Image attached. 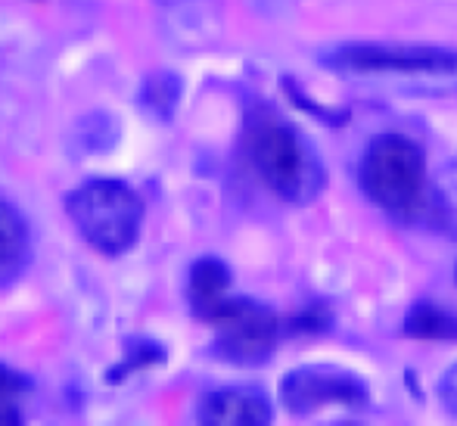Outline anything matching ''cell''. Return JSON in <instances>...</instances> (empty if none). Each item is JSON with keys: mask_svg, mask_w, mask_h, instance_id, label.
Masks as SVG:
<instances>
[{"mask_svg": "<svg viewBox=\"0 0 457 426\" xmlns=\"http://www.w3.org/2000/svg\"><path fill=\"white\" fill-rule=\"evenodd\" d=\"M243 150L268 190L287 203H312L324 190V165L308 140L280 115L259 109L243 128Z\"/></svg>", "mask_w": 457, "mask_h": 426, "instance_id": "obj_1", "label": "cell"}, {"mask_svg": "<svg viewBox=\"0 0 457 426\" xmlns=\"http://www.w3.org/2000/svg\"><path fill=\"white\" fill-rule=\"evenodd\" d=\"M358 180L367 199L398 221H414L427 209V159L420 146L402 134H383L367 146Z\"/></svg>", "mask_w": 457, "mask_h": 426, "instance_id": "obj_2", "label": "cell"}, {"mask_svg": "<svg viewBox=\"0 0 457 426\" xmlns=\"http://www.w3.org/2000/svg\"><path fill=\"white\" fill-rule=\"evenodd\" d=\"M66 212L94 249L121 255L134 246L144 221V205L131 187L119 180H91L66 199Z\"/></svg>", "mask_w": 457, "mask_h": 426, "instance_id": "obj_3", "label": "cell"}, {"mask_svg": "<svg viewBox=\"0 0 457 426\" xmlns=\"http://www.w3.org/2000/svg\"><path fill=\"white\" fill-rule=\"evenodd\" d=\"M333 69L349 75H404V79H454L457 54L417 44H345L327 56Z\"/></svg>", "mask_w": 457, "mask_h": 426, "instance_id": "obj_4", "label": "cell"}, {"mask_svg": "<svg viewBox=\"0 0 457 426\" xmlns=\"http://www.w3.org/2000/svg\"><path fill=\"white\" fill-rule=\"evenodd\" d=\"M367 383L358 373L333 364H305L280 380V405L289 414H314L324 408L361 411L367 405Z\"/></svg>", "mask_w": 457, "mask_h": 426, "instance_id": "obj_5", "label": "cell"}, {"mask_svg": "<svg viewBox=\"0 0 457 426\" xmlns=\"http://www.w3.org/2000/svg\"><path fill=\"white\" fill-rule=\"evenodd\" d=\"M209 324L218 330V352L234 364H262L280 337L277 314L253 299H224Z\"/></svg>", "mask_w": 457, "mask_h": 426, "instance_id": "obj_6", "label": "cell"}, {"mask_svg": "<svg viewBox=\"0 0 457 426\" xmlns=\"http://www.w3.org/2000/svg\"><path fill=\"white\" fill-rule=\"evenodd\" d=\"M199 421L212 426H265L271 423V402L262 389H218L203 398Z\"/></svg>", "mask_w": 457, "mask_h": 426, "instance_id": "obj_7", "label": "cell"}, {"mask_svg": "<svg viewBox=\"0 0 457 426\" xmlns=\"http://www.w3.org/2000/svg\"><path fill=\"white\" fill-rule=\"evenodd\" d=\"M228 289H230V271L224 262L209 255V258H199L190 268V287H187V293H190V305L199 318L209 321V314L228 299Z\"/></svg>", "mask_w": 457, "mask_h": 426, "instance_id": "obj_8", "label": "cell"}, {"mask_svg": "<svg viewBox=\"0 0 457 426\" xmlns=\"http://www.w3.org/2000/svg\"><path fill=\"white\" fill-rule=\"evenodd\" d=\"M402 333L411 339H457V318L448 312H442L439 305H420L411 308V314L404 318Z\"/></svg>", "mask_w": 457, "mask_h": 426, "instance_id": "obj_9", "label": "cell"}, {"mask_svg": "<svg viewBox=\"0 0 457 426\" xmlns=\"http://www.w3.org/2000/svg\"><path fill=\"white\" fill-rule=\"evenodd\" d=\"M25 249H29V230H25V221L19 218V212L12 209V205L0 203V271L22 262Z\"/></svg>", "mask_w": 457, "mask_h": 426, "instance_id": "obj_10", "label": "cell"}, {"mask_svg": "<svg viewBox=\"0 0 457 426\" xmlns=\"http://www.w3.org/2000/svg\"><path fill=\"white\" fill-rule=\"evenodd\" d=\"M156 361H162V348L153 346V342H131V352H128V361L121 367H115L112 373H109V380L115 377H125L128 371H134V367H146V364H156Z\"/></svg>", "mask_w": 457, "mask_h": 426, "instance_id": "obj_11", "label": "cell"}, {"mask_svg": "<svg viewBox=\"0 0 457 426\" xmlns=\"http://www.w3.org/2000/svg\"><path fill=\"white\" fill-rule=\"evenodd\" d=\"M25 389H29L25 377H19V373H12L10 367L0 364V405H12V398L22 396Z\"/></svg>", "mask_w": 457, "mask_h": 426, "instance_id": "obj_12", "label": "cell"}, {"mask_svg": "<svg viewBox=\"0 0 457 426\" xmlns=\"http://www.w3.org/2000/svg\"><path fill=\"white\" fill-rule=\"evenodd\" d=\"M436 389H439V402L445 405L448 414L457 417V364H452L445 373H442Z\"/></svg>", "mask_w": 457, "mask_h": 426, "instance_id": "obj_13", "label": "cell"}, {"mask_svg": "<svg viewBox=\"0 0 457 426\" xmlns=\"http://www.w3.org/2000/svg\"><path fill=\"white\" fill-rule=\"evenodd\" d=\"M16 423H22L19 411L12 405H0V426H16Z\"/></svg>", "mask_w": 457, "mask_h": 426, "instance_id": "obj_14", "label": "cell"}, {"mask_svg": "<svg viewBox=\"0 0 457 426\" xmlns=\"http://www.w3.org/2000/svg\"><path fill=\"white\" fill-rule=\"evenodd\" d=\"M454 280H457V268H454Z\"/></svg>", "mask_w": 457, "mask_h": 426, "instance_id": "obj_15", "label": "cell"}]
</instances>
